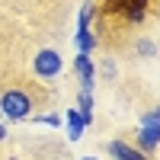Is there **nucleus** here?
<instances>
[{"label":"nucleus","instance_id":"11","mask_svg":"<svg viewBox=\"0 0 160 160\" xmlns=\"http://www.w3.org/2000/svg\"><path fill=\"white\" fill-rule=\"evenodd\" d=\"M138 55H141V58H154V55H157V48H154L151 38H141V42H138Z\"/></svg>","mask_w":160,"mask_h":160},{"label":"nucleus","instance_id":"6","mask_svg":"<svg viewBox=\"0 0 160 160\" xmlns=\"http://www.w3.org/2000/svg\"><path fill=\"white\" fill-rule=\"evenodd\" d=\"M109 151L115 160H148L144 157V151H138V148H131V144H125V141H109Z\"/></svg>","mask_w":160,"mask_h":160},{"label":"nucleus","instance_id":"9","mask_svg":"<svg viewBox=\"0 0 160 160\" xmlns=\"http://www.w3.org/2000/svg\"><path fill=\"white\" fill-rule=\"evenodd\" d=\"M74 42H77V51H80V55H90V51L99 45V38L87 29V32H77V35H74Z\"/></svg>","mask_w":160,"mask_h":160},{"label":"nucleus","instance_id":"13","mask_svg":"<svg viewBox=\"0 0 160 160\" xmlns=\"http://www.w3.org/2000/svg\"><path fill=\"white\" fill-rule=\"evenodd\" d=\"M7 138V125H0V141H3Z\"/></svg>","mask_w":160,"mask_h":160},{"label":"nucleus","instance_id":"7","mask_svg":"<svg viewBox=\"0 0 160 160\" xmlns=\"http://www.w3.org/2000/svg\"><path fill=\"white\" fill-rule=\"evenodd\" d=\"M83 128H87L83 115H80L77 109H68V141H80V135H83Z\"/></svg>","mask_w":160,"mask_h":160},{"label":"nucleus","instance_id":"14","mask_svg":"<svg viewBox=\"0 0 160 160\" xmlns=\"http://www.w3.org/2000/svg\"><path fill=\"white\" fill-rule=\"evenodd\" d=\"M83 160H96V157H83Z\"/></svg>","mask_w":160,"mask_h":160},{"label":"nucleus","instance_id":"5","mask_svg":"<svg viewBox=\"0 0 160 160\" xmlns=\"http://www.w3.org/2000/svg\"><path fill=\"white\" fill-rule=\"evenodd\" d=\"M74 71H77V77H80V90L93 93V77H96V68H93L90 55H80V51H77V58H74Z\"/></svg>","mask_w":160,"mask_h":160},{"label":"nucleus","instance_id":"3","mask_svg":"<svg viewBox=\"0 0 160 160\" xmlns=\"http://www.w3.org/2000/svg\"><path fill=\"white\" fill-rule=\"evenodd\" d=\"M106 10L109 13H122L128 19V26H138V22H144V16H148L151 0H106Z\"/></svg>","mask_w":160,"mask_h":160},{"label":"nucleus","instance_id":"8","mask_svg":"<svg viewBox=\"0 0 160 160\" xmlns=\"http://www.w3.org/2000/svg\"><path fill=\"white\" fill-rule=\"evenodd\" d=\"M93 16H96V3L87 0V3L80 7V13H77V32H87L90 26H93Z\"/></svg>","mask_w":160,"mask_h":160},{"label":"nucleus","instance_id":"10","mask_svg":"<svg viewBox=\"0 0 160 160\" xmlns=\"http://www.w3.org/2000/svg\"><path fill=\"white\" fill-rule=\"evenodd\" d=\"M77 112L83 115V122H87V125L93 122V93L80 90V96H77Z\"/></svg>","mask_w":160,"mask_h":160},{"label":"nucleus","instance_id":"1","mask_svg":"<svg viewBox=\"0 0 160 160\" xmlns=\"http://www.w3.org/2000/svg\"><path fill=\"white\" fill-rule=\"evenodd\" d=\"M32 102H35V99H32V93H29V90H22V87H16V90H7L3 96H0V109H3L7 118L19 122V118H29Z\"/></svg>","mask_w":160,"mask_h":160},{"label":"nucleus","instance_id":"12","mask_svg":"<svg viewBox=\"0 0 160 160\" xmlns=\"http://www.w3.org/2000/svg\"><path fill=\"white\" fill-rule=\"evenodd\" d=\"M35 122H38V125H51V128H58V125H61V115H58V112H48V115H38Z\"/></svg>","mask_w":160,"mask_h":160},{"label":"nucleus","instance_id":"4","mask_svg":"<svg viewBox=\"0 0 160 160\" xmlns=\"http://www.w3.org/2000/svg\"><path fill=\"white\" fill-rule=\"evenodd\" d=\"M61 68H64V58L58 55L55 48H42L35 55V61H32V71H35L38 80H55L61 74Z\"/></svg>","mask_w":160,"mask_h":160},{"label":"nucleus","instance_id":"2","mask_svg":"<svg viewBox=\"0 0 160 160\" xmlns=\"http://www.w3.org/2000/svg\"><path fill=\"white\" fill-rule=\"evenodd\" d=\"M160 144V106L141 115V128H138V151H154Z\"/></svg>","mask_w":160,"mask_h":160}]
</instances>
